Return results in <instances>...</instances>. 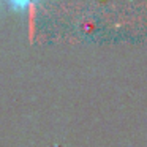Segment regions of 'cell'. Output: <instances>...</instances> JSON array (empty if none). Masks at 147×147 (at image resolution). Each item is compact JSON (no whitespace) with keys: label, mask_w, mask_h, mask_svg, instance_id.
I'll list each match as a JSON object with an SVG mask.
<instances>
[]
</instances>
